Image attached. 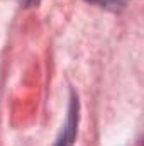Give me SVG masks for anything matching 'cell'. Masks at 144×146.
<instances>
[{
	"mask_svg": "<svg viewBox=\"0 0 144 146\" xmlns=\"http://www.w3.org/2000/svg\"><path fill=\"white\" fill-rule=\"evenodd\" d=\"M39 2H41V0H19V3L24 5V7H36Z\"/></svg>",
	"mask_w": 144,
	"mask_h": 146,
	"instance_id": "obj_3",
	"label": "cell"
},
{
	"mask_svg": "<svg viewBox=\"0 0 144 146\" xmlns=\"http://www.w3.org/2000/svg\"><path fill=\"white\" fill-rule=\"evenodd\" d=\"M88 3H93L97 7H102L110 12H122L129 0H87Z\"/></svg>",
	"mask_w": 144,
	"mask_h": 146,
	"instance_id": "obj_2",
	"label": "cell"
},
{
	"mask_svg": "<svg viewBox=\"0 0 144 146\" xmlns=\"http://www.w3.org/2000/svg\"><path fill=\"white\" fill-rule=\"evenodd\" d=\"M78 97H71V102H70V110H68V119H66V124L61 131V136L58 138L56 145L54 146H73L75 143V138H76V129H78Z\"/></svg>",
	"mask_w": 144,
	"mask_h": 146,
	"instance_id": "obj_1",
	"label": "cell"
}]
</instances>
